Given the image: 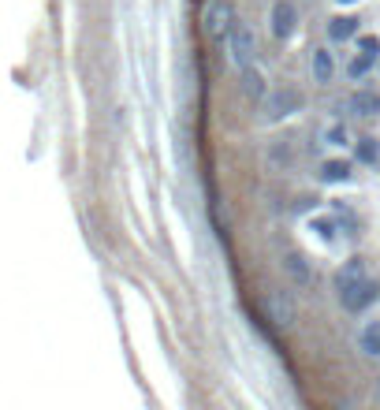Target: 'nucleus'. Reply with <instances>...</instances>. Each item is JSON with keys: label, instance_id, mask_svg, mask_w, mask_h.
Here are the masks:
<instances>
[{"label": "nucleus", "instance_id": "1a4fd4ad", "mask_svg": "<svg viewBox=\"0 0 380 410\" xmlns=\"http://www.w3.org/2000/svg\"><path fill=\"white\" fill-rule=\"evenodd\" d=\"M369 273H365V261L362 257H351V261H347L340 273H335V291L340 287H347V284H354V280H365Z\"/></svg>", "mask_w": 380, "mask_h": 410}, {"label": "nucleus", "instance_id": "f8f14e48", "mask_svg": "<svg viewBox=\"0 0 380 410\" xmlns=\"http://www.w3.org/2000/svg\"><path fill=\"white\" fill-rule=\"evenodd\" d=\"M284 268H287V276L295 280V284H310V261L302 254H287L284 257Z\"/></svg>", "mask_w": 380, "mask_h": 410}, {"label": "nucleus", "instance_id": "423d86ee", "mask_svg": "<svg viewBox=\"0 0 380 410\" xmlns=\"http://www.w3.org/2000/svg\"><path fill=\"white\" fill-rule=\"evenodd\" d=\"M273 34L276 38H291V30H295V23H298V12H295V4H287V0H276L273 4Z\"/></svg>", "mask_w": 380, "mask_h": 410}, {"label": "nucleus", "instance_id": "f3484780", "mask_svg": "<svg viewBox=\"0 0 380 410\" xmlns=\"http://www.w3.org/2000/svg\"><path fill=\"white\" fill-rule=\"evenodd\" d=\"M377 153H380V146L373 138H362V142H358V160H377Z\"/></svg>", "mask_w": 380, "mask_h": 410}, {"label": "nucleus", "instance_id": "dca6fc26", "mask_svg": "<svg viewBox=\"0 0 380 410\" xmlns=\"http://www.w3.org/2000/svg\"><path fill=\"white\" fill-rule=\"evenodd\" d=\"M310 228H313V231H317V235H321V239H328V243L335 239V220H332V217H317V220H313V224H310Z\"/></svg>", "mask_w": 380, "mask_h": 410}, {"label": "nucleus", "instance_id": "9d476101", "mask_svg": "<svg viewBox=\"0 0 380 410\" xmlns=\"http://www.w3.org/2000/svg\"><path fill=\"white\" fill-rule=\"evenodd\" d=\"M354 30H358V19H351V15H335V19H328V38H332V41L354 38Z\"/></svg>", "mask_w": 380, "mask_h": 410}, {"label": "nucleus", "instance_id": "6ab92c4d", "mask_svg": "<svg viewBox=\"0 0 380 410\" xmlns=\"http://www.w3.org/2000/svg\"><path fill=\"white\" fill-rule=\"evenodd\" d=\"M377 49H380L377 38H362V52H377Z\"/></svg>", "mask_w": 380, "mask_h": 410}, {"label": "nucleus", "instance_id": "7ed1b4c3", "mask_svg": "<svg viewBox=\"0 0 380 410\" xmlns=\"http://www.w3.org/2000/svg\"><path fill=\"white\" fill-rule=\"evenodd\" d=\"M261 116L268 123H280V120H287L291 112H298L302 109V97L295 93V90H287V86H280V90H268L265 97H261Z\"/></svg>", "mask_w": 380, "mask_h": 410}, {"label": "nucleus", "instance_id": "4468645a", "mask_svg": "<svg viewBox=\"0 0 380 410\" xmlns=\"http://www.w3.org/2000/svg\"><path fill=\"white\" fill-rule=\"evenodd\" d=\"M321 179L324 183H347V179H351V165H347V160H324Z\"/></svg>", "mask_w": 380, "mask_h": 410}, {"label": "nucleus", "instance_id": "ddd939ff", "mask_svg": "<svg viewBox=\"0 0 380 410\" xmlns=\"http://www.w3.org/2000/svg\"><path fill=\"white\" fill-rule=\"evenodd\" d=\"M332 71H335L332 52L328 49H317V52H313V79H317V82H332Z\"/></svg>", "mask_w": 380, "mask_h": 410}, {"label": "nucleus", "instance_id": "f257e3e1", "mask_svg": "<svg viewBox=\"0 0 380 410\" xmlns=\"http://www.w3.org/2000/svg\"><path fill=\"white\" fill-rule=\"evenodd\" d=\"M231 30H235L231 0H209V4L202 8V34L209 41H224V38H231Z\"/></svg>", "mask_w": 380, "mask_h": 410}, {"label": "nucleus", "instance_id": "2eb2a0df", "mask_svg": "<svg viewBox=\"0 0 380 410\" xmlns=\"http://www.w3.org/2000/svg\"><path fill=\"white\" fill-rule=\"evenodd\" d=\"M373 56H377V52H362V56H354L351 68H347V75H351V79H362V75L373 68Z\"/></svg>", "mask_w": 380, "mask_h": 410}, {"label": "nucleus", "instance_id": "a211bd4d", "mask_svg": "<svg viewBox=\"0 0 380 410\" xmlns=\"http://www.w3.org/2000/svg\"><path fill=\"white\" fill-rule=\"evenodd\" d=\"M328 142L343 146V142H347V131H343V127H332V131H328Z\"/></svg>", "mask_w": 380, "mask_h": 410}, {"label": "nucleus", "instance_id": "f03ea898", "mask_svg": "<svg viewBox=\"0 0 380 410\" xmlns=\"http://www.w3.org/2000/svg\"><path fill=\"white\" fill-rule=\"evenodd\" d=\"M261 310H265V317L273 321L276 328H291L298 321V302L291 291H280V287H268L265 295H261Z\"/></svg>", "mask_w": 380, "mask_h": 410}, {"label": "nucleus", "instance_id": "39448f33", "mask_svg": "<svg viewBox=\"0 0 380 410\" xmlns=\"http://www.w3.org/2000/svg\"><path fill=\"white\" fill-rule=\"evenodd\" d=\"M250 60H254V34H250V26L235 23V30H231V63L235 68H246Z\"/></svg>", "mask_w": 380, "mask_h": 410}, {"label": "nucleus", "instance_id": "9b49d317", "mask_svg": "<svg viewBox=\"0 0 380 410\" xmlns=\"http://www.w3.org/2000/svg\"><path fill=\"white\" fill-rule=\"evenodd\" d=\"M351 109H354L358 116H380V93H369V90L354 93V97H351Z\"/></svg>", "mask_w": 380, "mask_h": 410}, {"label": "nucleus", "instance_id": "6e6552de", "mask_svg": "<svg viewBox=\"0 0 380 410\" xmlns=\"http://www.w3.org/2000/svg\"><path fill=\"white\" fill-rule=\"evenodd\" d=\"M358 347H362L369 358H377L380 354V321H365L362 332H358Z\"/></svg>", "mask_w": 380, "mask_h": 410}, {"label": "nucleus", "instance_id": "20e7f679", "mask_svg": "<svg viewBox=\"0 0 380 410\" xmlns=\"http://www.w3.org/2000/svg\"><path fill=\"white\" fill-rule=\"evenodd\" d=\"M377 298V284L373 280H354V284H347L340 287V302H343V310H351V314H358V310H365L369 302Z\"/></svg>", "mask_w": 380, "mask_h": 410}, {"label": "nucleus", "instance_id": "aec40b11", "mask_svg": "<svg viewBox=\"0 0 380 410\" xmlns=\"http://www.w3.org/2000/svg\"><path fill=\"white\" fill-rule=\"evenodd\" d=\"M343 4H351V0H343Z\"/></svg>", "mask_w": 380, "mask_h": 410}, {"label": "nucleus", "instance_id": "0eeeda50", "mask_svg": "<svg viewBox=\"0 0 380 410\" xmlns=\"http://www.w3.org/2000/svg\"><path fill=\"white\" fill-rule=\"evenodd\" d=\"M238 86H243V93L250 101H261L265 97V75L254 68V63H246V68H238Z\"/></svg>", "mask_w": 380, "mask_h": 410}]
</instances>
